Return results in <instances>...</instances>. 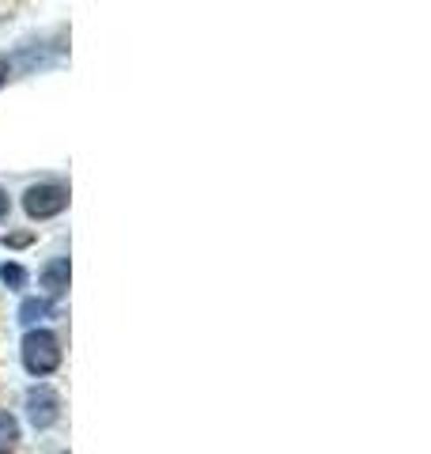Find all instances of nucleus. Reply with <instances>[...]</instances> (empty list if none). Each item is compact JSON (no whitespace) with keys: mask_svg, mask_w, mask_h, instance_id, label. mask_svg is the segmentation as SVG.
<instances>
[{"mask_svg":"<svg viewBox=\"0 0 431 454\" xmlns=\"http://www.w3.org/2000/svg\"><path fill=\"white\" fill-rule=\"evenodd\" d=\"M27 417H31L35 428H50L61 417V402H57V394L50 387H35L27 390Z\"/></svg>","mask_w":431,"mask_h":454,"instance_id":"obj_3","label":"nucleus"},{"mask_svg":"<svg viewBox=\"0 0 431 454\" xmlns=\"http://www.w3.org/2000/svg\"><path fill=\"white\" fill-rule=\"evenodd\" d=\"M20 443V424L12 413H0V454H12Z\"/></svg>","mask_w":431,"mask_h":454,"instance_id":"obj_5","label":"nucleus"},{"mask_svg":"<svg viewBox=\"0 0 431 454\" xmlns=\"http://www.w3.org/2000/svg\"><path fill=\"white\" fill-rule=\"evenodd\" d=\"M50 315V300H23V307H20V322H38V318H46Z\"/></svg>","mask_w":431,"mask_h":454,"instance_id":"obj_6","label":"nucleus"},{"mask_svg":"<svg viewBox=\"0 0 431 454\" xmlns=\"http://www.w3.org/2000/svg\"><path fill=\"white\" fill-rule=\"evenodd\" d=\"M4 243L8 247H27V243H31V235H4Z\"/></svg>","mask_w":431,"mask_h":454,"instance_id":"obj_8","label":"nucleus"},{"mask_svg":"<svg viewBox=\"0 0 431 454\" xmlns=\"http://www.w3.org/2000/svg\"><path fill=\"white\" fill-rule=\"evenodd\" d=\"M23 367L31 375H53L61 367V340L50 330H31L23 337Z\"/></svg>","mask_w":431,"mask_h":454,"instance_id":"obj_1","label":"nucleus"},{"mask_svg":"<svg viewBox=\"0 0 431 454\" xmlns=\"http://www.w3.org/2000/svg\"><path fill=\"white\" fill-rule=\"evenodd\" d=\"M4 216H8V193L0 190V220H4Z\"/></svg>","mask_w":431,"mask_h":454,"instance_id":"obj_10","label":"nucleus"},{"mask_svg":"<svg viewBox=\"0 0 431 454\" xmlns=\"http://www.w3.org/2000/svg\"><path fill=\"white\" fill-rule=\"evenodd\" d=\"M42 288L50 295H61L68 288V258H53L46 269H42Z\"/></svg>","mask_w":431,"mask_h":454,"instance_id":"obj_4","label":"nucleus"},{"mask_svg":"<svg viewBox=\"0 0 431 454\" xmlns=\"http://www.w3.org/2000/svg\"><path fill=\"white\" fill-rule=\"evenodd\" d=\"M8 76H12V65H8V57H0V88L8 83Z\"/></svg>","mask_w":431,"mask_h":454,"instance_id":"obj_9","label":"nucleus"},{"mask_svg":"<svg viewBox=\"0 0 431 454\" xmlns=\"http://www.w3.org/2000/svg\"><path fill=\"white\" fill-rule=\"evenodd\" d=\"M23 208L31 220H50V216H61L68 208V190L57 186V182H42V186H31L23 193Z\"/></svg>","mask_w":431,"mask_h":454,"instance_id":"obj_2","label":"nucleus"},{"mask_svg":"<svg viewBox=\"0 0 431 454\" xmlns=\"http://www.w3.org/2000/svg\"><path fill=\"white\" fill-rule=\"evenodd\" d=\"M0 280H4L8 288H23V284H27V269L16 265V262H4V265H0Z\"/></svg>","mask_w":431,"mask_h":454,"instance_id":"obj_7","label":"nucleus"}]
</instances>
